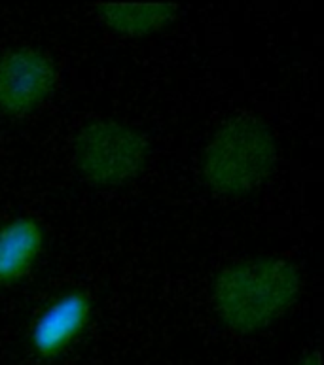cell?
<instances>
[{
  "instance_id": "7a4b0ae2",
  "label": "cell",
  "mask_w": 324,
  "mask_h": 365,
  "mask_svg": "<svg viewBox=\"0 0 324 365\" xmlns=\"http://www.w3.org/2000/svg\"><path fill=\"white\" fill-rule=\"evenodd\" d=\"M279 161V144L264 118L241 112L224 120L201 153L207 190L224 199H241L268 182Z\"/></svg>"
},
{
  "instance_id": "52a82bcc",
  "label": "cell",
  "mask_w": 324,
  "mask_h": 365,
  "mask_svg": "<svg viewBox=\"0 0 324 365\" xmlns=\"http://www.w3.org/2000/svg\"><path fill=\"white\" fill-rule=\"evenodd\" d=\"M110 33L123 38H148L175 23L181 14L176 4H99L95 8Z\"/></svg>"
},
{
  "instance_id": "277c9868",
  "label": "cell",
  "mask_w": 324,
  "mask_h": 365,
  "mask_svg": "<svg viewBox=\"0 0 324 365\" xmlns=\"http://www.w3.org/2000/svg\"><path fill=\"white\" fill-rule=\"evenodd\" d=\"M59 86V71L39 48H14L0 55V115L25 118L44 106Z\"/></svg>"
},
{
  "instance_id": "ba28073f",
  "label": "cell",
  "mask_w": 324,
  "mask_h": 365,
  "mask_svg": "<svg viewBox=\"0 0 324 365\" xmlns=\"http://www.w3.org/2000/svg\"><path fill=\"white\" fill-rule=\"evenodd\" d=\"M294 365H320V352L319 350H311L300 358Z\"/></svg>"
},
{
  "instance_id": "6da1fadb",
  "label": "cell",
  "mask_w": 324,
  "mask_h": 365,
  "mask_svg": "<svg viewBox=\"0 0 324 365\" xmlns=\"http://www.w3.org/2000/svg\"><path fill=\"white\" fill-rule=\"evenodd\" d=\"M302 273L283 256L241 257L213 277L209 299L216 320L237 335L275 326L302 297Z\"/></svg>"
},
{
  "instance_id": "8992f818",
  "label": "cell",
  "mask_w": 324,
  "mask_h": 365,
  "mask_svg": "<svg viewBox=\"0 0 324 365\" xmlns=\"http://www.w3.org/2000/svg\"><path fill=\"white\" fill-rule=\"evenodd\" d=\"M46 248V229L33 216L0 224V286H14L31 274Z\"/></svg>"
},
{
  "instance_id": "5b68a950",
  "label": "cell",
  "mask_w": 324,
  "mask_h": 365,
  "mask_svg": "<svg viewBox=\"0 0 324 365\" xmlns=\"http://www.w3.org/2000/svg\"><path fill=\"white\" fill-rule=\"evenodd\" d=\"M93 318V301L80 288L57 295L34 317L29 344L40 360H57L83 333Z\"/></svg>"
},
{
  "instance_id": "3957f363",
  "label": "cell",
  "mask_w": 324,
  "mask_h": 365,
  "mask_svg": "<svg viewBox=\"0 0 324 365\" xmlns=\"http://www.w3.org/2000/svg\"><path fill=\"white\" fill-rule=\"evenodd\" d=\"M152 142L141 127L120 118H93L72 138L78 176L99 190L135 182L150 163Z\"/></svg>"
}]
</instances>
